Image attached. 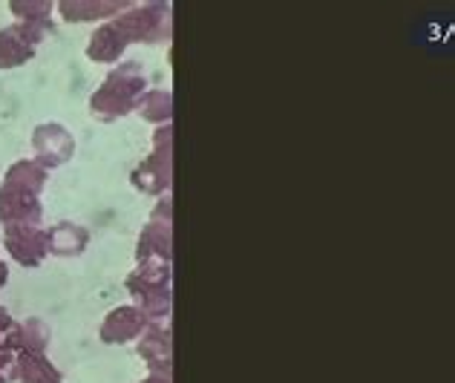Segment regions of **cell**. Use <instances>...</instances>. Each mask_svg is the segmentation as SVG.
Instances as JSON below:
<instances>
[{"label":"cell","instance_id":"obj_1","mask_svg":"<svg viewBox=\"0 0 455 383\" xmlns=\"http://www.w3.org/2000/svg\"><path fill=\"white\" fill-rule=\"evenodd\" d=\"M145 87V78L139 76L136 64H124L118 73H113L110 78L104 81V87L99 90V95H92V113H104L110 107L107 116L124 113L133 104L136 92Z\"/></svg>","mask_w":455,"mask_h":383},{"label":"cell","instance_id":"obj_2","mask_svg":"<svg viewBox=\"0 0 455 383\" xmlns=\"http://www.w3.org/2000/svg\"><path fill=\"white\" fill-rule=\"evenodd\" d=\"M44 29L29 27V23H15L0 32V69H12L27 64L35 55V44L44 41Z\"/></svg>","mask_w":455,"mask_h":383},{"label":"cell","instance_id":"obj_3","mask_svg":"<svg viewBox=\"0 0 455 383\" xmlns=\"http://www.w3.org/2000/svg\"><path fill=\"white\" fill-rule=\"evenodd\" d=\"M159 9L162 6H145V9L127 12V15L116 20V27L127 41H156V35H162V27L167 20V12L164 15H156Z\"/></svg>","mask_w":455,"mask_h":383},{"label":"cell","instance_id":"obj_4","mask_svg":"<svg viewBox=\"0 0 455 383\" xmlns=\"http://www.w3.org/2000/svg\"><path fill=\"white\" fill-rule=\"evenodd\" d=\"M6 243L12 257L18 262H27V266H35L44 254H46V236L41 231H35L32 225H18V228H9Z\"/></svg>","mask_w":455,"mask_h":383},{"label":"cell","instance_id":"obj_5","mask_svg":"<svg viewBox=\"0 0 455 383\" xmlns=\"http://www.w3.org/2000/svg\"><path fill=\"white\" fill-rule=\"evenodd\" d=\"M35 150L41 153L44 162L58 164L73 153V141H69V136L64 133V127L44 124V127H38V133H35Z\"/></svg>","mask_w":455,"mask_h":383},{"label":"cell","instance_id":"obj_6","mask_svg":"<svg viewBox=\"0 0 455 383\" xmlns=\"http://www.w3.org/2000/svg\"><path fill=\"white\" fill-rule=\"evenodd\" d=\"M127 44L130 41L118 32L116 23H107V27H101L92 35V41L87 46V55L92 58V61H116V58H122Z\"/></svg>","mask_w":455,"mask_h":383},{"label":"cell","instance_id":"obj_7","mask_svg":"<svg viewBox=\"0 0 455 383\" xmlns=\"http://www.w3.org/2000/svg\"><path fill=\"white\" fill-rule=\"evenodd\" d=\"M87 243V234L76 225H58L50 234H46V251H58V254H78Z\"/></svg>","mask_w":455,"mask_h":383},{"label":"cell","instance_id":"obj_8","mask_svg":"<svg viewBox=\"0 0 455 383\" xmlns=\"http://www.w3.org/2000/svg\"><path fill=\"white\" fill-rule=\"evenodd\" d=\"M139 317L136 311L122 308V311H113V317L104 323V340H130L133 334L139 331Z\"/></svg>","mask_w":455,"mask_h":383},{"label":"cell","instance_id":"obj_9","mask_svg":"<svg viewBox=\"0 0 455 383\" xmlns=\"http://www.w3.org/2000/svg\"><path fill=\"white\" fill-rule=\"evenodd\" d=\"M20 369H23V378L27 383H58V372L44 361L38 352H27L20 357Z\"/></svg>","mask_w":455,"mask_h":383},{"label":"cell","instance_id":"obj_10","mask_svg":"<svg viewBox=\"0 0 455 383\" xmlns=\"http://www.w3.org/2000/svg\"><path fill=\"white\" fill-rule=\"evenodd\" d=\"M64 12V18L73 23V20H92V18H104L110 15V12H118L122 9V4H81V0H76V4H61L58 6Z\"/></svg>","mask_w":455,"mask_h":383},{"label":"cell","instance_id":"obj_11","mask_svg":"<svg viewBox=\"0 0 455 383\" xmlns=\"http://www.w3.org/2000/svg\"><path fill=\"white\" fill-rule=\"evenodd\" d=\"M12 188H20V190H29V194H35L41 185H44V171L41 167H35L29 162H23V164H15L9 171V182Z\"/></svg>","mask_w":455,"mask_h":383},{"label":"cell","instance_id":"obj_12","mask_svg":"<svg viewBox=\"0 0 455 383\" xmlns=\"http://www.w3.org/2000/svg\"><path fill=\"white\" fill-rule=\"evenodd\" d=\"M12 375H15V363H12V357L0 349V383H9Z\"/></svg>","mask_w":455,"mask_h":383},{"label":"cell","instance_id":"obj_13","mask_svg":"<svg viewBox=\"0 0 455 383\" xmlns=\"http://www.w3.org/2000/svg\"><path fill=\"white\" fill-rule=\"evenodd\" d=\"M9 326V315H6V311L4 308H0V334H4V329Z\"/></svg>","mask_w":455,"mask_h":383},{"label":"cell","instance_id":"obj_14","mask_svg":"<svg viewBox=\"0 0 455 383\" xmlns=\"http://www.w3.org/2000/svg\"><path fill=\"white\" fill-rule=\"evenodd\" d=\"M4 283H6V266L0 262V285H4Z\"/></svg>","mask_w":455,"mask_h":383}]
</instances>
